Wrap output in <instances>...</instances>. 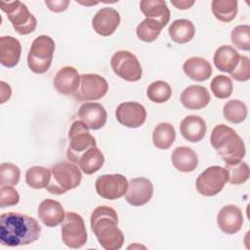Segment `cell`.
Instances as JSON below:
<instances>
[{"label":"cell","mask_w":250,"mask_h":250,"mask_svg":"<svg viewBox=\"0 0 250 250\" xmlns=\"http://www.w3.org/2000/svg\"><path fill=\"white\" fill-rule=\"evenodd\" d=\"M55 41L48 35H39L31 43L27 54V65L29 69L37 74L45 73L51 66Z\"/></svg>","instance_id":"obj_5"},{"label":"cell","mask_w":250,"mask_h":250,"mask_svg":"<svg viewBox=\"0 0 250 250\" xmlns=\"http://www.w3.org/2000/svg\"><path fill=\"white\" fill-rule=\"evenodd\" d=\"M80 82V75L73 66H64L61 68L54 78V86L56 90L64 96L73 95Z\"/></svg>","instance_id":"obj_18"},{"label":"cell","mask_w":250,"mask_h":250,"mask_svg":"<svg viewBox=\"0 0 250 250\" xmlns=\"http://www.w3.org/2000/svg\"><path fill=\"white\" fill-rule=\"evenodd\" d=\"M229 182V173L221 166H211L205 169L196 179L195 188L204 196H214L222 191Z\"/></svg>","instance_id":"obj_9"},{"label":"cell","mask_w":250,"mask_h":250,"mask_svg":"<svg viewBox=\"0 0 250 250\" xmlns=\"http://www.w3.org/2000/svg\"><path fill=\"white\" fill-rule=\"evenodd\" d=\"M223 114L226 120L230 123L238 124L247 117V106L239 100H230L223 107Z\"/></svg>","instance_id":"obj_32"},{"label":"cell","mask_w":250,"mask_h":250,"mask_svg":"<svg viewBox=\"0 0 250 250\" xmlns=\"http://www.w3.org/2000/svg\"><path fill=\"white\" fill-rule=\"evenodd\" d=\"M173 166L180 172H192L198 165L196 152L188 146H178L171 155Z\"/></svg>","instance_id":"obj_23"},{"label":"cell","mask_w":250,"mask_h":250,"mask_svg":"<svg viewBox=\"0 0 250 250\" xmlns=\"http://www.w3.org/2000/svg\"><path fill=\"white\" fill-rule=\"evenodd\" d=\"M45 4L50 11L55 13H60L67 9L69 5V1L68 0H46Z\"/></svg>","instance_id":"obj_41"},{"label":"cell","mask_w":250,"mask_h":250,"mask_svg":"<svg viewBox=\"0 0 250 250\" xmlns=\"http://www.w3.org/2000/svg\"><path fill=\"white\" fill-rule=\"evenodd\" d=\"M230 39L234 47L239 50H250V26L248 24H240L235 26L230 33Z\"/></svg>","instance_id":"obj_37"},{"label":"cell","mask_w":250,"mask_h":250,"mask_svg":"<svg viewBox=\"0 0 250 250\" xmlns=\"http://www.w3.org/2000/svg\"><path fill=\"white\" fill-rule=\"evenodd\" d=\"M211 5L215 18L222 22H229L236 17V0H213Z\"/></svg>","instance_id":"obj_30"},{"label":"cell","mask_w":250,"mask_h":250,"mask_svg":"<svg viewBox=\"0 0 250 250\" xmlns=\"http://www.w3.org/2000/svg\"><path fill=\"white\" fill-rule=\"evenodd\" d=\"M153 194V186L151 182L143 177L131 179L128 182L125 192L126 201L133 206H142L147 203Z\"/></svg>","instance_id":"obj_14"},{"label":"cell","mask_w":250,"mask_h":250,"mask_svg":"<svg viewBox=\"0 0 250 250\" xmlns=\"http://www.w3.org/2000/svg\"><path fill=\"white\" fill-rule=\"evenodd\" d=\"M210 142L226 164L236 163L245 156L243 140L232 128L225 124H219L213 128Z\"/></svg>","instance_id":"obj_3"},{"label":"cell","mask_w":250,"mask_h":250,"mask_svg":"<svg viewBox=\"0 0 250 250\" xmlns=\"http://www.w3.org/2000/svg\"><path fill=\"white\" fill-rule=\"evenodd\" d=\"M236 81H247L250 78V60L246 56H240L235 69L229 73Z\"/></svg>","instance_id":"obj_40"},{"label":"cell","mask_w":250,"mask_h":250,"mask_svg":"<svg viewBox=\"0 0 250 250\" xmlns=\"http://www.w3.org/2000/svg\"><path fill=\"white\" fill-rule=\"evenodd\" d=\"M229 173V183L231 185L244 184L249 179V167L246 162L240 160L236 163L225 164Z\"/></svg>","instance_id":"obj_35"},{"label":"cell","mask_w":250,"mask_h":250,"mask_svg":"<svg viewBox=\"0 0 250 250\" xmlns=\"http://www.w3.org/2000/svg\"><path fill=\"white\" fill-rule=\"evenodd\" d=\"M92 231L105 250H118L123 246L124 234L118 228L116 211L109 206H98L90 219Z\"/></svg>","instance_id":"obj_2"},{"label":"cell","mask_w":250,"mask_h":250,"mask_svg":"<svg viewBox=\"0 0 250 250\" xmlns=\"http://www.w3.org/2000/svg\"><path fill=\"white\" fill-rule=\"evenodd\" d=\"M176 139V132L173 125L161 122L155 126L152 132L153 145L159 149H168Z\"/></svg>","instance_id":"obj_29"},{"label":"cell","mask_w":250,"mask_h":250,"mask_svg":"<svg viewBox=\"0 0 250 250\" xmlns=\"http://www.w3.org/2000/svg\"><path fill=\"white\" fill-rule=\"evenodd\" d=\"M21 177L20 168L13 163H2L0 166V185L16 186Z\"/></svg>","instance_id":"obj_38"},{"label":"cell","mask_w":250,"mask_h":250,"mask_svg":"<svg viewBox=\"0 0 250 250\" xmlns=\"http://www.w3.org/2000/svg\"><path fill=\"white\" fill-rule=\"evenodd\" d=\"M181 103L188 109H201L205 107L210 100L209 91L200 85H190L181 94Z\"/></svg>","instance_id":"obj_20"},{"label":"cell","mask_w":250,"mask_h":250,"mask_svg":"<svg viewBox=\"0 0 250 250\" xmlns=\"http://www.w3.org/2000/svg\"><path fill=\"white\" fill-rule=\"evenodd\" d=\"M140 9L146 19L157 21L163 27L170 21V10L163 0H143Z\"/></svg>","instance_id":"obj_25"},{"label":"cell","mask_w":250,"mask_h":250,"mask_svg":"<svg viewBox=\"0 0 250 250\" xmlns=\"http://www.w3.org/2000/svg\"><path fill=\"white\" fill-rule=\"evenodd\" d=\"M68 147L66 150L67 159L76 164L79 157L91 147L97 146V142L89 132L87 126L81 121H74L68 131Z\"/></svg>","instance_id":"obj_6"},{"label":"cell","mask_w":250,"mask_h":250,"mask_svg":"<svg viewBox=\"0 0 250 250\" xmlns=\"http://www.w3.org/2000/svg\"><path fill=\"white\" fill-rule=\"evenodd\" d=\"M206 122L198 115H188L180 124L182 136L188 142L198 143L206 134Z\"/></svg>","instance_id":"obj_21"},{"label":"cell","mask_w":250,"mask_h":250,"mask_svg":"<svg viewBox=\"0 0 250 250\" xmlns=\"http://www.w3.org/2000/svg\"><path fill=\"white\" fill-rule=\"evenodd\" d=\"M171 39L179 44H184L189 42L194 34L195 27L193 23L186 19H180L174 21L168 29Z\"/></svg>","instance_id":"obj_28"},{"label":"cell","mask_w":250,"mask_h":250,"mask_svg":"<svg viewBox=\"0 0 250 250\" xmlns=\"http://www.w3.org/2000/svg\"><path fill=\"white\" fill-rule=\"evenodd\" d=\"M113 72L120 78L136 82L142 78L143 70L138 58L129 51H117L110 60Z\"/></svg>","instance_id":"obj_10"},{"label":"cell","mask_w":250,"mask_h":250,"mask_svg":"<svg viewBox=\"0 0 250 250\" xmlns=\"http://www.w3.org/2000/svg\"><path fill=\"white\" fill-rule=\"evenodd\" d=\"M104 163V156L98 146L86 150L78 159L77 165L86 175H92L99 171Z\"/></svg>","instance_id":"obj_27"},{"label":"cell","mask_w":250,"mask_h":250,"mask_svg":"<svg viewBox=\"0 0 250 250\" xmlns=\"http://www.w3.org/2000/svg\"><path fill=\"white\" fill-rule=\"evenodd\" d=\"M163 26L155 20L146 19L138 24L136 33L140 40L150 43L153 42L160 34Z\"/></svg>","instance_id":"obj_33"},{"label":"cell","mask_w":250,"mask_h":250,"mask_svg":"<svg viewBox=\"0 0 250 250\" xmlns=\"http://www.w3.org/2000/svg\"><path fill=\"white\" fill-rule=\"evenodd\" d=\"M185 74L195 81H204L210 78L212 74L211 63L200 57H191L188 59L183 65Z\"/></svg>","instance_id":"obj_26"},{"label":"cell","mask_w":250,"mask_h":250,"mask_svg":"<svg viewBox=\"0 0 250 250\" xmlns=\"http://www.w3.org/2000/svg\"><path fill=\"white\" fill-rule=\"evenodd\" d=\"M79 119L91 130L103 128L106 122L107 113L104 107L99 103H85L77 112Z\"/></svg>","instance_id":"obj_16"},{"label":"cell","mask_w":250,"mask_h":250,"mask_svg":"<svg viewBox=\"0 0 250 250\" xmlns=\"http://www.w3.org/2000/svg\"><path fill=\"white\" fill-rule=\"evenodd\" d=\"M1 10L7 14L14 29L21 35H27L33 32L37 26V20L28 11L26 5L16 0L12 2L1 1Z\"/></svg>","instance_id":"obj_7"},{"label":"cell","mask_w":250,"mask_h":250,"mask_svg":"<svg viewBox=\"0 0 250 250\" xmlns=\"http://www.w3.org/2000/svg\"><path fill=\"white\" fill-rule=\"evenodd\" d=\"M171 3L176 8H178L180 10H187V9L190 8L194 4V1H188V0H178V1H175V0H172Z\"/></svg>","instance_id":"obj_42"},{"label":"cell","mask_w":250,"mask_h":250,"mask_svg":"<svg viewBox=\"0 0 250 250\" xmlns=\"http://www.w3.org/2000/svg\"><path fill=\"white\" fill-rule=\"evenodd\" d=\"M108 90L107 81L96 73L80 75V82L73 97L77 101L89 102L102 99Z\"/></svg>","instance_id":"obj_11"},{"label":"cell","mask_w":250,"mask_h":250,"mask_svg":"<svg viewBox=\"0 0 250 250\" xmlns=\"http://www.w3.org/2000/svg\"><path fill=\"white\" fill-rule=\"evenodd\" d=\"M21 46L13 36L0 37V62L6 67L16 66L21 59Z\"/></svg>","instance_id":"obj_22"},{"label":"cell","mask_w":250,"mask_h":250,"mask_svg":"<svg viewBox=\"0 0 250 250\" xmlns=\"http://www.w3.org/2000/svg\"><path fill=\"white\" fill-rule=\"evenodd\" d=\"M62 240L69 248L78 249L87 242V230L83 218L75 212H67L62 223Z\"/></svg>","instance_id":"obj_8"},{"label":"cell","mask_w":250,"mask_h":250,"mask_svg":"<svg viewBox=\"0 0 250 250\" xmlns=\"http://www.w3.org/2000/svg\"><path fill=\"white\" fill-rule=\"evenodd\" d=\"M6 87H5V82L1 81V104H4L6 101H8L11 98V94H12V90L10 89L9 91H5Z\"/></svg>","instance_id":"obj_43"},{"label":"cell","mask_w":250,"mask_h":250,"mask_svg":"<svg viewBox=\"0 0 250 250\" xmlns=\"http://www.w3.org/2000/svg\"><path fill=\"white\" fill-rule=\"evenodd\" d=\"M51 180V170L42 166L30 167L25 173V182L33 189L46 188Z\"/></svg>","instance_id":"obj_31"},{"label":"cell","mask_w":250,"mask_h":250,"mask_svg":"<svg viewBox=\"0 0 250 250\" xmlns=\"http://www.w3.org/2000/svg\"><path fill=\"white\" fill-rule=\"evenodd\" d=\"M128 187L127 179L121 174L102 175L95 184L97 193L103 198L115 200L122 197Z\"/></svg>","instance_id":"obj_12"},{"label":"cell","mask_w":250,"mask_h":250,"mask_svg":"<svg viewBox=\"0 0 250 250\" xmlns=\"http://www.w3.org/2000/svg\"><path fill=\"white\" fill-rule=\"evenodd\" d=\"M115 117L123 126L138 128L145 123L146 119V110L143 104L137 102H125L117 106Z\"/></svg>","instance_id":"obj_13"},{"label":"cell","mask_w":250,"mask_h":250,"mask_svg":"<svg viewBox=\"0 0 250 250\" xmlns=\"http://www.w3.org/2000/svg\"><path fill=\"white\" fill-rule=\"evenodd\" d=\"M240 55L229 45H223L219 47L213 58L215 66L223 72L231 73L238 64Z\"/></svg>","instance_id":"obj_24"},{"label":"cell","mask_w":250,"mask_h":250,"mask_svg":"<svg viewBox=\"0 0 250 250\" xmlns=\"http://www.w3.org/2000/svg\"><path fill=\"white\" fill-rule=\"evenodd\" d=\"M218 227L227 234H234L240 230L243 224L241 210L233 204L226 205L218 213Z\"/></svg>","instance_id":"obj_17"},{"label":"cell","mask_w":250,"mask_h":250,"mask_svg":"<svg viewBox=\"0 0 250 250\" xmlns=\"http://www.w3.org/2000/svg\"><path fill=\"white\" fill-rule=\"evenodd\" d=\"M120 23L119 13L110 7H104L99 10L92 19L94 30L102 36L111 35Z\"/></svg>","instance_id":"obj_15"},{"label":"cell","mask_w":250,"mask_h":250,"mask_svg":"<svg viewBox=\"0 0 250 250\" xmlns=\"http://www.w3.org/2000/svg\"><path fill=\"white\" fill-rule=\"evenodd\" d=\"M171 86L162 80L152 82L146 89V97L156 104H163L167 102L171 98Z\"/></svg>","instance_id":"obj_34"},{"label":"cell","mask_w":250,"mask_h":250,"mask_svg":"<svg viewBox=\"0 0 250 250\" xmlns=\"http://www.w3.org/2000/svg\"><path fill=\"white\" fill-rule=\"evenodd\" d=\"M20 201L19 192L11 186H3L0 189V207L5 208L18 204Z\"/></svg>","instance_id":"obj_39"},{"label":"cell","mask_w":250,"mask_h":250,"mask_svg":"<svg viewBox=\"0 0 250 250\" xmlns=\"http://www.w3.org/2000/svg\"><path fill=\"white\" fill-rule=\"evenodd\" d=\"M51 180L46 189L53 194H62L76 188L82 180L77 165L70 162H59L51 167Z\"/></svg>","instance_id":"obj_4"},{"label":"cell","mask_w":250,"mask_h":250,"mask_svg":"<svg viewBox=\"0 0 250 250\" xmlns=\"http://www.w3.org/2000/svg\"><path fill=\"white\" fill-rule=\"evenodd\" d=\"M210 87L212 93L218 99H227L231 95L233 91L231 79L222 74L217 75L212 79Z\"/></svg>","instance_id":"obj_36"},{"label":"cell","mask_w":250,"mask_h":250,"mask_svg":"<svg viewBox=\"0 0 250 250\" xmlns=\"http://www.w3.org/2000/svg\"><path fill=\"white\" fill-rule=\"evenodd\" d=\"M64 216L62 205L55 199H44L38 206V217L49 228H54L62 224Z\"/></svg>","instance_id":"obj_19"},{"label":"cell","mask_w":250,"mask_h":250,"mask_svg":"<svg viewBox=\"0 0 250 250\" xmlns=\"http://www.w3.org/2000/svg\"><path fill=\"white\" fill-rule=\"evenodd\" d=\"M41 234L38 222L18 212L3 213L0 216V241L9 247L22 246L36 241Z\"/></svg>","instance_id":"obj_1"}]
</instances>
